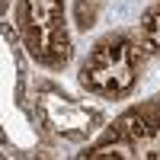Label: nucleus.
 <instances>
[{"mask_svg": "<svg viewBox=\"0 0 160 160\" xmlns=\"http://www.w3.org/2000/svg\"><path fill=\"white\" fill-rule=\"evenodd\" d=\"M83 160H160V93L125 106L77 151Z\"/></svg>", "mask_w": 160, "mask_h": 160, "instance_id": "nucleus-3", "label": "nucleus"}, {"mask_svg": "<svg viewBox=\"0 0 160 160\" xmlns=\"http://www.w3.org/2000/svg\"><path fill=\"white\" fill-rule=\"evenodd\" d=\"M35 115L45 131L74 144H87L106 125V115L99 106H87L74 99L55 80H35Z\"/></svg>", "mask_w": 160, "mask_h": 160, "instance_id": "nucleus-4", "label": "nucleus"}, {"mask_svg": "<svg viewBox=\"0 0 160 160\" xmlns=\"http://www.w3.org/2000/svg\"><path fill=\"white\" fill-rule=\"evenodd\" d=\"M148 51L135 29H109L87 48L77 68V87L93 99L125 102L138 93Z\"/></svg>", "mask_w": 160, "mask_h": 160, "instance_id": "nucleus-1", "label": "nucleus"}, {"mask_svg": "<svg viewBox=\"0 0 160 160\" xmlns=\"http://www.w3.org/2000/svg\"><path fill=\"white\" fill-rule=\"evenodd\" d=\"M13 26L35 68L64 74L74 61L68 0H13Z\"/></svg>", "mask_w": 160, "mask_h": 160, "instance_id": "nucleus-2", "label": "nucleus"}, {"mask_svg": "<svg viewBox=\"0 0 160 160\" xmlns=\"http://www.w3.org/2000/svg\"><path fill=\"white\" fill-rule=\"evenodd\" d=\"M135 32L141 38V48L148 51V58L160 61V0H151V3L141 10Z\"/></svg>", "mask_w": 160, "mask_h": 160, "instance_id": "nucleus-5", "label": "nucleus"}]
</instances>
